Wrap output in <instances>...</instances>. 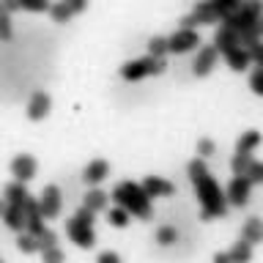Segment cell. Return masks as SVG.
<instances>
[{
    "label": "cell",
    "instance_id": "obj_21",
    "mask_svg": "<svg viewBox=\"0 0 263 263\" xmlns=\"http://www.w3.org/2000/svg\"><path fill=\"white\" fill-rule=\"evenodd\" d=\"M228 255V263H250L252 258V244L244 241V238H238V241L233 244V250L225 252Z\"/></svg>",
    "mask_w": 263,
    "mask_h": 263
},
{
    "label": "cell",
    "instance_id": "obj_1",
    "mask_svg": "<svg viewBox=\"0 0 263 263\" xmlns=\"http://www.w3.org/2000/svg\"><path fill=\"white\" fill-rule=\"evenodd\" d=\"M189 181L195 184V192H197V200H200V211H203V219H214V217H225L228 211V200H225V192L219 189V184L214 181V176L205 167V162L197 156V159L189 162Z\"/></svg>",
    "mask_w": 263,
    "mask_h": 263
},
{
    "label": "cell",
    "instance_id": "obj_22",
    "mask_svg": "<svg viewBox=\"0 0 263 263\" xmlns=\"http://www.w3.org/2000/svg\"><path fill=\"white\" fill-rule=\"evenodd\" d=\"M30 197L28 192V186L20 184V181H11V184L6 186V203H11V205H25V200Z\"/></svg>",
    "mask_w": 263,
    "mask_h": 263
},
{
    "label": "cell",
    "instance_id": "obj_7",
    "mask_svg": "<svg viewBox=\"0 0 263 263\" xmlns=\"http://www.w3.org/2000/svg\"><path fill=\"white\" fill-rule=\"evenodd\" d=\"M219 20H222V16L217 14V8H214L209 0H200V3L192 8V14L184 16V28L192 30L195 25H214V22H219Z\"/></svg>",
    "mask_w": 263,
    "mask_h": 263
},
{
    "label": "cell",
    "instance_id": "obj_9",
    "mask_svg": "<svg viewBox=\"0 0 263 263\" xmlns=\"http://www.w3.org/2000/svg\"><path fill=\"white\" fill-rule=\"evenodd\" d=\"M250 192H252V181L247 178V176H236L233 181H230L228 192H225V200L233 203V205H247Z\"/></svg>",
    "mask_w": 263,
    "mask_h": 263
},
{
    "label": "cell",
    "instance_id": "obj_12",
    "mask_svg": "<svg viewBox=\"0 0 263 263\" xmlns=\"http://www.w3.org/2000/svg\"><path fill=\"white\" fill-rule=\"evenodd\" d=\"M49 107H52V99H49L47 90H36L28 102V118L30 121H44L49 115Z\"/></svg>",
    "mask_w": 263,
    "mask_h": 263
},
{
    "label": "cell",
    "instance_id": "obj_10",
    "mask_svg": "<svg viewBox=\"0 0 263 263\" xmlns=\"http://www.w3.org/2000/svg\"><path fill=\"white\" fill-rule=\"evenodd\" d=\"M88 6V0H58V3L49 6V14H52V20L55 22H69L74 14H80L82 8Z\"/></svg>",
    "mask_w": 263,
    "mask_h": 263
},
{
    "label": "cell",
    "instance_id": "obj_29",
    "mask_svg": "<svg viewBox=\"0 0 263 263\" xmlns=\"http://www.w3.org/2000/svg\"><path fill=\"white\" fill-rule=\"evenodd\" d=\"M41 252V260L44 263H66V255H63V250L61 247H44V250H39Z\"/></svg>",
    "mask_w": 263,
    "mask_h": 263
},
{
    "label": "cell",
    "instance_id": "obj_8",
    "mask_svg": "<svg viewBox=\"0 0 263 263\" xmlns=\"http://www.w3.org/2000/svg\"><path fill=\"white\" fill-rule=\"evenodd\" d=\"M197 44H200V36L189 28H181V30L173 33V36H167V52H189V49H195Z\"/></svg>",
    "mask_w": 263,
    "mask_h": 263
},
{
    "label": "cell",
    "instance_id": "obj_6",
    "mask_svg": "<svg viewBox=\"0 0 263 263\" xmlns=\"http://www.w3.org/2000/svg\"><path fill=\"white\" fill-rule=\"evenodd\" d=\"M36 203H39L41 217H44V219H55L58 214H61V209H63V195H61V189H58L55 184H47L44 189H41V197Z\"/></svg>",
    "mask_w": 263,
    "mask_h": 263
},
{
    "label": "cell",
    "instance_id": "obj_27",
    "mask_svg": "<svg viewBox=\"0 0 263 263\" xmlns=\"http://www.w3.org/2000/svg\"><path fill=\"white\" fill-rule=\"evenodd\" d=\"M252 164V154H233V162H230V167H233L236 176H247V167Z\"/></svg>",
    "mask_w": 263,
    "mask_h": 263
},
{
    "label": "cell",
    "instance_id": "obj_31",
    "mask_svg": "<svg viewBox=\"0 0 263 263\" xmlns=\"http://www.w3.org/2000/svg\"><path fill=\"white\" fill-rule=\"evenodd\" d=\"M49 0H20V8L22 11H33V14H39V11H49Z\"/></svg>",
    "mask_w": 263,
    "mask_h": 263
},
{
    "label": "cell",
    "instance_id": "obj_33",
    "mask_svg": "<svg viewBox=\"0 0 263 263\" xmlns=\"http://www.w3.org/2000/svg\"><path fill=\"white\" fill-rule=\"evenodd\" d=\"M250 88H252L258 96H263V69H255V71H252V77H250Z\"/></svg>",
    "mask_w": 263,
    "mask_h": 263
},
{
    "label": "cell",
    "instance_id": "obj_38",
    "mask_svg": "<svg viewBox=\"0 0 263 263\" xmlns=\"http://www.w3.org/2000/svg\"><path fill=\"white\" fill-rule=\"evenodd\" d=\"M255 30H258V39H260V36H263V16H260L258 22H255Z\"/></svg>",
    "mask_w": 263,
    "mask_h": 263
},
{
    "label": "cell",
    "instance_id": "obj_16",
    "mask_svg": "<svg viewBox=\"0 0 263 263\" xmlns=\"http://www.w3.org/2000/svg\"><path fill=\"white\" fill-rule=\"evenodd\" d=\"M233 47H241L238 33L222 25V28L217 30V36H214V49H217V52H228V49H233Z\"/></svg>",
    "mask_w": 263,
    "mask_h": 263
},
{
    "label": "cell",
    "instance_id": "obj_19",
    "mask_svg": "<svg viewBox=\"0 0 263 263\" xmlns=\"http://www.w3.org/2000/svg\"><path fill=\"white\" fill-rule=\"evenodd\" d=\"M107 203H110V195H107V192H102V189H88L85 200H82V209H88L90 214H96V211H104Z\"/></svg>",
    "mask_w": 263,
    "mask_h": 263
},
{
    "label": "cell",
    "instance_id": "obj_2",
    "mask_svg": "<svg viewBox=\"0 0 263 263\" xmlns=\"http://www.w3.org/2000/svg\"><path fill=\"white\" fill-rule=\"evenodd\" d=\"M263 16V3L260 0H241V6L236 8L233 14H228L222 25L230 30L238 33V41H241L244 49H250L252 44H258V30H255V22Z\"/></svg>",
    "mask_w": 263,
    "mask_h": 263
},
{
    "label": "cell",
    "instance_id": "obj_15",
    "mask_svg": "<svg viewBox=\"0 0 263 263\" xmlns=\"http://www.w3.org/2000/svg\"><path fill=\"white\" fill-rule=\"evenodd\" d=\"M140 186L145 189L148 197H170L173 192H176V186H173L167 178H162V176H148Z\"/></svg>",
    "mask_w": 263,
    "mask_h": 263
},
{
    "label": "cell",
    "instance_id": "obj_5",
    "mask_svg": "<svg viewBox=\"0 0 263 263\" xmlns=\"http://www.w3.org/2000/svg\"><path fill=\"white\" fill-rule=\"evenodd\" d=\"M164 71V61L162 58H137V61H126L121 66V77L126 82H137V80H145V77H154V74H162Z\"/></svg>",
    "mask_w": 263,
    "mask_h": 263
},
{
    "label": "cell",
    "instance_id": "obj_13",
    "mask_svg": "<svg viewBox=\"0 0 263 263\" xmlns=\"http://www.w3.org/2000/svg\"><path fill=\"white\" fill-rule=\"evenodd\" d=\"M217 49L214 47H203V49H197V58H195V63H192V71H195V77H205L214 66H217Z\"/></svg>",
    "mask_w": 263,
    "mask_h": 263
},
{
    "label": "cell",
    "instance_id": "obj_36",
    "mask_svg": "<svg viewBox=\"0 0 263 263\" xmlns=\"http://www.w3.org/2000/svg\"><path fill=\"white\" fill-rule=\"evenodd\" d=\"M250 58H252L255 63H258V69H263V44H260V41L250 47Z\"/></svg>",
    "mask_w": 263,
    "mask_h": 263
},
{
    "label": "cell",
    "instance_id": "obj_34",
    "mask_svg": "<svg viewBox=\"0 0 263 263\" xmlns=\"http://www.w3.org/2000/svg\"><path fill=\"white\" fill-rule=\"evenodd\" d=\"M0 39L3 41L11 39V16L3 14V11H0Z\"/></svg>",
    "mask_w": 263,
    "mask_h": 263
},
{
    "label": "cell",
    "instance_id": "obj_28",
    "mask_svg": "<svg viewBox=\"0 0 263 263\" xmlns=\"http://www.w3.org/2000/svg\"><path fill=\"white\" fill-rule=\"evenodd\" d=\"M209 3L217 8V14L222 16V20H225L228 14H233L238 6H241V0H209Z\"/></svg>",
    "mask_w": 263,
    "mask_h": 263
},
{
    "label": "cell",
    "instance_id": "obj_40",
    "mask_svg": "<svg viewBox=\"0 0 263 263\" xmlns=\"http://www.w3.org/2000/svg\"><path fill=\"white\" fill-rule=\"evenodd\" d=\"M0 263H3V260H0Z\"/></svg>",
    "mask_w": 263,
    "mask_h": 263
},
{
    "label": "cell",
    "instance_id": "obj_4",
    "mask_svg": "<svg viewBox=\"0 0 263 263\" xmlns=\"http://www.w3.org/2000/svg\"><path fill=\"white\" fill-rule=\"evenodd\" d=\"M66 233H69V238L77 247H82V250H90V247L96 244V230H93V214H90L88 209H80L74 211V217L66 222Z\"/></svg>",
    "mask_w": 263,
    "mask_h": 263
},
{
    "label": "cell",
    "instance_id": "obj_11",
    "mask_svg": "<svg viewBox=\"0 0 263 263\" xmlns=\"http://www.w3.org/2000/svg\"><path fill=\"white\" fill-rule=\"evenodd\" d=\"M36 159H33L30 154H16L14 162H11V176L20 181V184H28V181L36 176Z\"/></svg>",
    "mask_w": 263,
    "mask_h": 263
},
{
    "label": "cell",
    "instance_id": "obj_18",
    "mask_svg": "<svg viewBox=\"0 0 263 263\" xmlns=\"http://www.w3.org/2000/svg\"><path fill=\"white\" fill-rule=\"evenodd\" d=\"M3 222H6V228H11V230H16V233H22V230H25V211H22V205L6 203Z\"/></svg>",
    "mask_w": 263,
    "mask_h": 263
},
{
    "label": "cell",
    "instance_id": "obj_20",
    "mask_svg": "<svg viewBox=\"0 0 263 263\" xmlns=\"http://www.w3.org/2000/svg\"><path fill=\"white\" fill-rule=\"evenodd\" d=\"M241 238L250 241V244H260L263 241V219H258V217L247 219L244 228H241Z\"/></svg>",
    "mask_w": 263,
    "mask_h": 263
},
{
    "label": "cell",
    "instance_id": "obj_23",
    "mask_svg": "<svg viewBox=\"0 0 263 263\" xmlns=\"http://www.w3.org/2000/svg\"><path fill=\"white\" fill-rule=\"evenodd\" d=\"M258 143H260V132H255V129L244 132L236 143V154H252L255 148H258Z\"/></svg>",
    "mask_w": 263,
    "mask_h": 263
},
{
    "label": "cell",
    "instance_id": "obj_17",
    "mask_svg": "<svg viewBox=\"0 0 263 263\" xmlns=\"http://www.w3.org/2000/svg\"><path fill=\"white\" fill-rule=\"evenodd\" d=\"M225 55V61H228V66L233 71H244L247 66H250V49H244V47H233V49H228V52H222Z\"/></svg>",
    "mask_w": 263,
    "mask_h": 263
},
{
    "label": "cell",
    "instance_id": "obj_26",
    "mask_svg": "<svg viewBox=\"0 0 263 263\" xmlns=\"http://www.w3.org/2000/svg\"><path fill=\"white\" fill-rule=\"evenodd\" d=\"M16 247H20V250L25 252V255H33V252H39V241L36 238H33L28 230H22L20 236H16Z\"/></svg>",
    "mask_w": 263,
    "mask_h": 263
},
{
    "label": "cell",
    "instance_id": "obj_30",
    "mask_svg": "<svg viewBox=\"0 0 263 263\" xmlns=\"http://www.w3.org/2000/svg\"><path fill=\"white\" fill-rule=\"evenodd\" d=\"M156 241H159L162 247H167V244H176L178 241V230L176 228H170V225H164L156 230Z\"/></svg>",
    "mask_w": 263,
    "mask_h": 263
},
{
    "label": "cell",
    "instance_id": "obj_32",
    "mask_svg": "<svg viewBox=\"0 0 263 263\" xmlns=\"http://www.w3.org/2000/svg\"><path fill=\"white\" fill-rule=\"evenodd\" d=\"M247 178H250L252 184H263V162H252L250 167H247Z\"/></svg>",
    "mask_w": 263,
    "mask_h": 263
},
{
    "label": "cell",
    "instance_id": "obj_35",
    "mask_svg": "<svg viewBox=\"0 0 263 263\" xmlns=\"http://www.w3.org/2000/svg\"><path fill=\"white\" fill-rule=\"evenodd\" d=\"M217 148H214V143L209 137H203V140H197V154H200V159H205V156H211Z\"/></svg>",
    "mask_w": 263,
    "mask_h": 263
},
{
    "label": "cell",
    "instance_id": "obj_14",
    "mask_svg": "<svg viewBox=\"0 0 263 263\" xmlns=\"http://www.w3.org/2000/svg\"><path fill=\"white\" fill-rule=\"evenodd\" d=\"M107 176H110V162L107 159H93L82 167V181L85 184H102Z\"/></svg>",
    "mask_w": 263,
    "mask_h": 263
},
{
    "label": "cell",
    "instance_id": "obj_37",
    "mask_svg": "<svg viewBox=\"0 0 263 263\" xmlns=\"http://www.w3.org/2000/svg\"><path fill=\"white\" fill-rule=\"evenodd\" d=\"M99 263H121V258H118V252H110V250H107V252L99 255Z\"/></svg>",
    "mask_w": 263,
    "mask_h": 263
},
{
    "label": "cell",
    "instance_id": "obj_3",
    "mask_svg": "<svg viewBox=\"0 0 263 263\" xmlns=\"http://www.w3.org/2000/svg\"><path fill=\"white\" fill-rule=\"evenodd\" d=\"M112 200L118 203L123 211H129L132 217H140V219L151 217V197L145 195V189L140 186L137 181H121V184L112 189Z\"/></svg>",
    "mask_w": 263,
    "mask_h": 263
},
{
    "label": "cell",
    "instance_id": "obj_24",
    "mask_svg": "<svg viewBox=\"0 0 263 263\" xmlns=\"http://www.w3.org/2000/svg\"><path fill=\"white\" fill-rule=\"evenodd\" d=\"M107 222H110L112 228H126L129 222H132V214H129V211H123L121 205H115V209L107 211Z\"/></svg>",
    "mask_w": 263,
    "mask_h": 263
},
{
    "label": "cell",
    "instance_id": "obj_39",
    "mask_svg": "<svg viewBox=\"0 0 263 263\" xmlns=\"http://www.w3.org/2000/svg\"><path fill=\"white\" fill-rule=\"evenodd\" d=\"M3 209H6V200H0V217H3Z\"/></svg>",
    "mask_w": 263,
    "mask_h": 263
},
{
    "label": "cell",
    "instance_id": "obj_25",
    "mask_svg": "<svg viewBox=\"0 0 263 263\" xmlns=\"http://www.w3.org/2000/svg\"><path fill=\"white\" fill-rule=\"evenodd\" d=\"M148 55L151 58H164L167 55V39L164 36H151L148 39Z\"/></svg>",
    "mask_w": 263,
    "mask_h": 263
}]
</instances>
